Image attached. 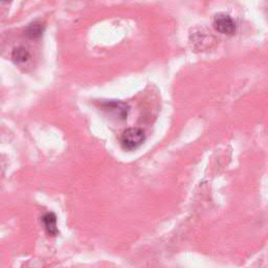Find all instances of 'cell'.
<instances>
[{
	"label": "cell",
	"mask_w": 268,
	"mask_h": 268,
	"mask_svg": "<svg viewBox=\"0 0 268 268\" xmlns=\"http://www.w3.org/2000/svg\"><path fill=\"white\" fill-rule=\"evenodd\" d=\"M146 140V134L140 128L126 129L120 138L121 146L124 150L134 151L142 146Z\"/></svg>",
	"instance_id": "obj_1"
},
{
	"label": "cell",
	"mask_w": 268,
	"mask_h": 268,
	"mask_svg": "<svg viewBox=\"0 0 268 268\" xmlns=\"http://www.w3.org/2000/svg\"><path fill=\"white\" fill-rule=\"evenodd\" d=\"M214 27L219 33L231 36L236 32V22L228 14L219 13L214 18Z\"/></svg>",
	"instance_id": "obj_2"
},
{
	"label": "cell",
	"mask_w": 268,
	"mask_h": 268,
	"mask_svg": "<svg viewBox=\"0 0 268 268\" xmlns=\"http://www.w3.org/2000/svg\"><path fill=\"white\" fill-rule=\"evenodd\" d=\"M102 107L105 111L114 115L116 118L121 120H126L128 117V112L130 107L121 101H109L102 103Z\"/></svg>",
	"instance_id": "obj_3"
},
{
	"label": "cell",
	"mask_w": 268,
	"mask_h": 268,
	"mask_svg": "<svg viewBox=\"0 0 268 268\" xmlns=\"http://www.w3.org/2000/svg\"><path fill=\"white\" fill-rule=\"evenodd\" d=\"M42 221H43L45 231L49 236L58 235L59 230L57 228V216H56L53 213L45 214L43 218H42Z\"/></svg>",
	"instance_id": "obj_4"
},
{
	"label": "cell",
	"mask_w": 268,
	"mask_h": 268,
	"mask_svg": "<svg viewBox=\"0 0 268 268\" xmlns=\"http://www.w3.org/2000/svg\"><path fill=\"white\" fill-rule=\"evenodd\" d=\"M44 30H45V26L43 23H42L41 21H34L26 27L25 34L27 37H30L32 39H38L43 35Z\"/></svg>",
	"instance_id": "obj_5"
},
{
	"label": "cell",
	"mask_w": 268,
	"mask_h": 268,
	"mask_svg": "<svg viewBox=\"0 0 268 268\" xmlns=\"http://www.w3.org/2000/svg\"><path fill=\"white\" fill-rule=\"evenodd\" d=\"M31 58V55L30 51L27 50L25 47L23 46H19L17 48H15L13 50L12 53V59L14 60V62L20 64V63H24L27 60Z\"/></svg>",
	"instance_id": "obj_6"
}]
</instances>
